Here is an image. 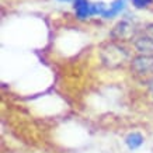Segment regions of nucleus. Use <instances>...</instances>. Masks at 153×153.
Here are the masks:
<instances>
[{"label": "nucleus", "mask_w": 153, "mask_h": 153, "mask_svg": "<svg viewBox=\"0 0 153 153\" xmlns=\"http://www.w3.org/2000/svg\"><path fill=\"white\" fill-rule=\"evenodd\" d=\"M122 142L129 152H136L145 145L146 138H145L143 132H140V131H129L122 138Z\"/></svg>", "instance_id": "obj_4"}, {"label": "nucleus", "mask_w": 153, "mask_h": 153, "mask_svg": "<svg viewBox=\"0 0 153 153\" xmlns=\"http://www.w3.org/2000/svg\"><path fill=\"white\" fill-rule=\"evenodd\" d=\"M132 28H134V25L129 23L128 19H122L121 21H118L111 31L112 41L124 42L126 39H131V35L134 37V30Z\"/></svg>", "instance_id": "obj_3"}, {"label": "nucleus", "mask_w": 153, "mask_h": 153, "mask_svg": "<svg viewBox=\"0 0 153 153\" xmlns=\"http://www.w3.org/2000/svg\"><path fill=\"white\" fill-rule=\"evenodd\" d=\"M107 9H108V4L107 3H104V1H93L91 3V16L93 17H100V19H102V16H104V13L107 11Z\"/></svg>", "instance_id": "obj_7"}, {"label": "nucleus", "mask_w": 153, "mask_h": 153, "mask_svg": "<svg viewBox=\"0 0 153 153\" xmlns=\"http://www.w3.org/2000/svg\"><path fill=\"white\" fill-rule=\"evenodd\" d=\"M149 96H150V98L153 100V80H152V83L149 84Z\"/></svg>", "instance_id": "obj_9"}, {"label": "nucleus", "mask_w": 153, "mask_h": 153, "mask_svg": "<svg viewBox=\"0 0 153 153\" xmlns=\"http://www.w3.org/2000/svg\"><path fill=\"white\" fill-rule=\"evenodd\" d=\"M126 7H128V0H112L102 16V20H114L115 17L125 13Z\"/></svg>", "instance_id": "obj_6"}, {"label": "nucleus", "mask_w": 153, "mask_h": 153, "mask_svg": "<svg viewBox=\"0 0 153 153\" xmlns=\"http://www.w3.org/2000/svg\"><path fill=\"white\" fill-rule=\"evenodd\" d=\"M129 68L136 74H153V55L136 53L131 59Z\"/></svg>", "instance_id": "obj_2"}, {"label": "nucleus", "mask_w": 153, "mask_h": 153, "mask_svg": "<svg viewBox=\"0 0 153 153\" xmlns=\"http://www.w3.org/2000/svg\"><path fill=\"white\" fill-rule=\"evenodd\" d=\"M132 56H134L132 52L128 48H125V45L122 42L118 41L107 42L100 51L101 63L107 68H110V69L120 68V66H124L126 63L129 65Z\"/></svg>", "instance_id": "obj_1"}, {"label": "nucleus", "mask_w": 153, "mask_h": 153, "mask_svg": "<svg viewBox=\"0 0 153 153\" xmlns=\"http://www.w3.org/2000/svg\"><path fill=\"white\" fill-rule=\"evenodd\" d=\"M136 10H146L153 4V0H129Z\"/></svg>", "instance_id": "obj_8"}, {"label": "nucleus", "mask_w": 153, "mask_h": 153, "mask_svg": "<svg viewBox=\"0 0 153 153\" xmlns=\"http://www.w3.org/2000/svg\"><path fill=\"white\" fill-rule=\"evenodd\" d=\"M91 3L90 0H74L72 3V9H73L74 17L79 21H87L91 19Z\"/></svg>", "instance_id": "obj_5"}]
</instances>
